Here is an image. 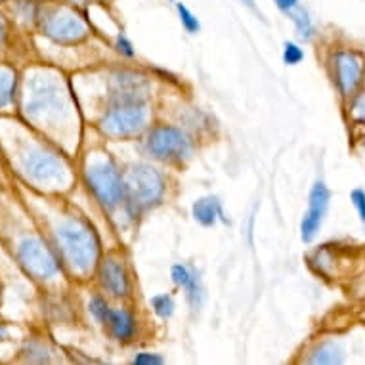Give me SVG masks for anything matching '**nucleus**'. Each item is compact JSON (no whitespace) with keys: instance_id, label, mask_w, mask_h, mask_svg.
I'll return each mask as SVG.
<instances>
[{"instance_id":"obj_19","label":"nucleus","mask_w":365,"mask_h":365,"mask_svg":"<svg viewBox=\"0 0 365 365\" xmlns=\"http://www.w3.org/2000/svg\"><path fill=\"white\" fill-rule=\"evenodd\" d=\"M176 12H178L180 16V23L184 25V29H186L187 33H199L201 23H199V19L196 17V14L187 8L186 4L178 2V4H176Z\"/></svg>"},{"instance_id":"obj_17","label":"nucleus","mask_w":365,"mask_h":365,"mask_svg":"<svg viewBox=\"0 0 365 365\" xmlns=\"http://www.w3.org/2000/svg\"><path fill=\"white\" fill-rule=\"evenodd\" d=\"M312 364H340L342 362V350L335 342H325L315 350L314 356L310 357Z\"/></svg>"},{"instance_id":"obj_12","label":"nucleus","mask_w":365,"mask_h":365,"mask_svg":"<svg viewBox=\"0 0 365 365\" xmlns=\"http://www.w3.org/2000/svg\"><path fill=\"white\" fill-rule=\"evenodd\" d=\"M100 278L102 285L110 291L113 297H125L130 289L128 285V275L125 266L115 260V258H105L100 268Z\"/></svg>"},{"instance_id":"obj_1","label":"nucleus","mask_w":365,"mask_h":365,"mask_svg":"<svg viewBox=\"0 0 365 365\" xmlns=\"http://www.w3.org/2000/svg\"><path fill=\"white\" fill-rule=\"evenodd\" d=\"M56 239L61 253L67 258L71 268L76 272L85 273L92 268L98 255L100 243L92 231V228L81 220H65L56 228Z\"/></svg>"},{"instance_id":"obj_26","label":"nucleus","mask_w":365,"mask_h":365,"mask_svg":"<svg viewBox=\"0 0 365 365\" xmlns=\"http://www.w3.org/2000/svg\"><path fill=\"white\" fill-rule=\"evenodd\" d=\"M352 113L357 121H365V94L357 96L356 102H354V107H352Z\"/></svg>"},{"instance_id":"obj_14","label":"nucleus","mask_w":365,"mask_h":365,"mask_svg":"<svg viewBox=\"0 0 365 365\" xmlns=\"http://www.w3.org/2000/svg\"><path fill=\"white\" fill-rule=\"evenodd\" d=\"M191 213L201 226H214L218 220H224V211H222L220 201L216 197H201L197 199L194 207H191Z\"/></svg>"},{"instance_id":"obj_10","label":"nucleus","mask_w":365,"mask_h":365,"mask_svg":"<svg viewBox=\"0 0 365 365\" xmlns=\"http://www.w3.org/2000/svg\"><path fill=\"white\" fill-rule=\"evenodd\" d=\"M329 199H331V191L323 184L322 180H317L312 191H310V201H308V211L304 213L302 224H300V236L302 241L310 243L312 239L317 236V231L322 228L323 216L327 213L329 207Z\"/></svg>"},{"instance_id":"obj_7","label":"nucleus","mask_w":365,"mask_h":365,"mask_svg":"<svg viewBox=\"0 0 365 365\" xmlns=\"http://www.w3.org/2000/svg\"><path fill=\"white\" fill-rule=\"evenodd\" d=\"M86 180H88V186L94 191V196L98 197V201L105 209H115L127 194L125 180L121 178L119 170L110 163L92 165L86 172Z\"/></svg>"},{"instance_id":"obj_11","label":"nucleus","mask_w":365,"mask_h":365,"mask_svg":"<svg viewBox=\"0 0 365 365\" xmlns=\"http://www.w3.org/2000/svg\"><path fill=\"white\" fill-rule=\"evenodd\" d=\"M335 69H337V83H339L340 92L344 96L356 92L357 85L362 83V75H364L362 61L357 60L356 54L339 52L335 56Z\"/></svg>"},{"instance_id":"obj_4","label":"nucleus","mask_w":365,"mask_h":365,"mask_svg":"<svg viewBox=\"0 0 365 365\" xmlns=\"http://www.w3.org/2000/svg\"><path fill=\"white\" fill-rule=\"evenodd\" d=\"M147 110L140 100L134 102H119L102 117V130L115 138L134 136L145 127Z\"/></svg>"},{"instance_id":"obj_6","label":"nucleus","mask_w":365,"mask_h":365,"mask_svg":"<svg viewBox=\"0 0 365 365\" xmlns=\"http://www.w3.org/2000/svg\"><path fill=\"white\" fill-rule=\"evenodd\" d=\"M145 147L155 159L169 163L184 161L191 152L189 138L174 127H159L153 128L149 136L145 140Z\"/></svg>"},{"instance_id":"obj_8","label":"nucleus","mask_w":365,"mask_h":365,"mask_svg":"<svg viewBox=\"0 0 365 365\" xmlns=\"http://www.w3.org/2000/svg\"><path fill=\"white\" fill-rule=\"evenodd\" d=\"M17 256L25 272L31 273L36 280H50L60 270L54 253L39 238L23 239L17 249Z\"/></svg>"},{"instance_id":"obj_9","label":"nucleus","mask_w":365,"mask_h":365,"mask_svg":"<svg viewBox=\"0 0 365 365\" xmlns=\"http://www.w3.org/2000/svg\"><path fill=\"white\" fill-rule=\"evenodd\" d=\"M43 29L46 36L61 44L79 43L88 34L85 19L71 8L52 10L50 14L44 17Z\"/></svg>"},{"instance_id":"obj_18","label":"nucleus","mask_w":365,"mask_h":365,"mask_svg":"<svg viewBox=\"0 0 365 365\" xmlns=\"http://www.w3.org/2000/svg\"><path fill=\"white\" fill-rule=\"evenodd\" d=\"M16 90V73L10 67H0V107L8 105Z\"/></svg>"},{"instance_id":"obj_16","label":"nucleus","mask_w":365,"mask_h":365,"mask_svg":"<svg viewBox=\"0 0 365 365\" xmlns=\"http://www.w3.org/2000/svg\"><path fill=\"white\" fill-rule=\"evenodd\" d=\"M287 16L295 23V29H297L298 36L302 41H310L314 36V23H312V17L308 14V10L302 8V6H297L295 10H291Z\"/></svg>"},{"instance_id":"obj_32","label":"nucleus","mask_w":365,"mask_h":365,"mask_svg":"<svg viewBox=\"0 0 365 365\" xmlns=\"http://www.w3.org/2000/svg\"><path fill=\"white\" fill-rule=\"evenodd\" d=\"M170 2H172V0H170Z\"/></svg>"},{"instance_id":"obj_5","label":"nucleus","mask_w":365,"mask_h":365,"mask_svg":"<svg viewBox=\"0 0 365 365\" xmlns=\"http://www.w3.org/2000/svg\"><path fill=\"white\" fill-rule=\"evenodd\" d=\"M21 167L25 170L29 178L43 184V186H56L63 184L67 180V167L61 161L60 157H56L54 153L44 152L41 147H34L23 155Z\"/></svg>"},{"instance_id":"obj_24","label":"nucleus","mask_w":365,"mask_h":365,"mask_svg":"<svg viewBox=\"0 0 365 365\" xmlns=\"http://www.w3.org/2000/svg\"><path fill=\"white\" fill-rule=\"evenodd\" d=\"M132 364L136 365H159L163 364V357L157 356V354H149V352H142V354H138L136 357H134V362Z\"/></svg>"},{"instance_id":"obj_28","label":"nucleus","mask_w":365,"mask_h":365,"mask_svg":"<svg viewBox=\"0 0 365 365\" xmlns=\"http://www.w3.org/2000/svg\"><path fill=\"white\" fill-rule=\"evenodd\" d=\"M241 2L245 4L247 8H251V10H255V12H258V10H256V6H255V0H241Z\"/></svg>"},{"instance_id":"obj_20","label":"nucleus","mask_w":365,"mask_h":365,"mask_svg":"<svg viewBox=\"0 0 365 365\" xmlns=\"http://www.w3.org/2000/svg\"><path fill=\"white\" fill-rule=\"evenodd\" d=\"M152 306L155 310V314L161 317H170L174 314V300L169 295H157L152 298Z\"/></svg>"},{"instance_id":"obj_15","label":"nucleus","mask_w":365,"mask_h":365,"mask_svg":"<svg viewBox=\"0 0 365 365\" xmlns=\"http://www.w3.org/2000/svg\"><path fill=\"white\" fill-rule=\"evenodd\" d=\"M105 325H110L111 333L117 340H128L134 335V317L127 310H111Z\"/></svg>"},{"instance_id":"obj_3","label":"nucleus","mask_w":365,"mask_h":365,"mask_svg":"<svg viewBox=\"0 0 365 365\" xmlns=\"http://www.w3.org/2000/svg\"><path fill=\"white\" fill-rule=\"evenodd\" d=\"M125 191L132 207L136 209H149L161 201L165 194V178L159 170L149 165H134L127 172Z\"/></svg>"},{"instance_id":"obj_2","label":"nucleus","mask_w":365,"mask_h":365,"mask_svg":"<svg viewBox=\"0 0 365 365\" xmlns=\"http://www.w3.org/2000/svg\"><path fill=\"white\" fill-rule=\"evenodd\" d=\"M67 110V96L61 85L48 76H36L27 85L25 111L33 119L60 117V111Z\"/></svg>"},{"instance_id":"obj_29","label":"nucleus","mask_w":365,"mask_h":365,"mask_svg":"<svg viewBox=\"0 0 365 365\" xmlns=\"http://www.w3.org/2000/svg\"><path fill=\"white\" fill-rule=\"evenodd\" d=\"M6 335H8V331H6V327H4V325H2V323H0V340L4 339V337H6Z\"/></svg>"},{"instance_id":"obj_30","label":"nucleus","mask_w":365,"mask_h":365,"mask_svg":"<svg viewBox=\"0 0 365 365\" xmlns=\"http://www.w3.org/2000/svg\"><path fill=\"white\" fill-rule=\"evenodd\" d=\"M73 4H86V2H92V0H71Z\"/></svg>"},{"instance_id":"obj_22","label":"nucleus","mask_w":365,"mask_h":365,"mask_svg":"<svg viewBox=\"0 0 365 365\" xmlns=\"http://www.w3.org/2000/svg\"><path fill=\"white\" fill-rule=\"evenodd\" d=\"M304 58V52L300 50V46L295 43H285V48H283V61L287 65H297L300 63Z\"/></svg>"},{"instance_id":"obj_21","label":"nucleus","mask_w":365,"mask_h":365,"mask_svg":"<svg viewBox=\"0 0 365 365\" xmlns=\"http://www.w3.org/2000/svg\"><path fill=\"white\" fill-rule=\"evenodd\" d=\"M88 308H90V312H92V315L98 320V322L100 323L107 322L111 308L107 306V302H105L103 298H100V297L92 298V300H90V304H88Z\"/></svg>"},{"instance_id":"obj_25","label":"nucleus","mask_w":365,"mask_h":365,"mask_svg":"<svg viewBox=\"0 0 365 365\" xmlns=\"http://www.w3.org/2000/svg\"><path fill=\"white\" fill-rule=\"evenodd\" d=\"M117 50H119L121 54L128 56V58H132V56H134V48H132V43H130V41H128L127 36H125L123 33L117 36Z\"/></svg>"},{"instance_id":"obj_23","label":"nucleus","mask_w":365,"mask_h":365,"mask_svg":"<svg viewBox=\"0 0 365 365\" xmlns=\"http://www.w3.org/2000/svg\"><path fill=\"white\" fill-rule=\"evenodd\" d=\"M350 199H352L354 207H356L357 214H359V220H362V224H364L365 228V191L364 189H354L352 196H350Z\"/></svg>"},{"instance_id":"obj_27","label":"nucleus","mask_w":365,"mask_h":365,"mask_svg":"<svg viewBox=\"0 0 365 365\" xmlns=\"http://www.w3.org/2000/svg\"><path fill=\"white\" fill-rule=\"evenodd\" d=\"M275 2V6L281 10V12H285V14H289L291 10H295L298 6V0H273Z\"/></svg>"},{"instance_id":"obj_31","label":"nucleus","mask_w":365,"mask_h":365,"mask_svg":"<svg viewBox=\"0 0 365 365\" xmlns=\"http://www.w3.org/2000/svg\"><path fill=\"white\" fill-rule=\"evenodd\" d=\"M2 31H4V25H2V19H0V34H2Z\"/></svg>"},{"instance_id":"obj_13","label":"nucleus","mask_w":365,"mask_h":365,"mask_svg":"<svg viewBox=\"0 0 365 365\" xmlns=\"http://www.w3.org/2000/svg\"><path fill=\"white\" fill-rule=\"evenodd\" d=\"M170 275H172V281L186 289L187 300L194 308H199L201 306V300H203V287H201V280H199V273L189 268V266H184V264H176L172 266L170 270Z\"/></svg>"}]
</instances>
